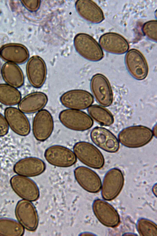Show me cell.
I'll return each instance as SVG.
<instances>
[{
  "label": "cell",
  "instance_id": "1",
  "mask_svg": "<svg viewBox=\"0 0 157 236\" xmlns=\"http://www.w3.org/2000/svg\"><path fill=\"white\" fill-rule=\"evenodd\" d=\"M153 136L152 130L147 127L138 125L129 126L121 130L118 135L119 142L129 148H137L148 144Z\"/></svg>",
  "mask_w": 157,
  "mask_h": 236
},
{
  "label": "cell",
  "instance_id": "2",
  "mask_svg": "<svg viewBox=\"0 0 157 236\" xmlns=\"http://www.w3.org/2000/svg\"><path fill=\"white\" fill-rule=\"evenodd\" d=\"M73 151L77 159L85 165L95 169H100L105 164V159L99 150L92 144L81 141L76 143Z\"/></svg>",
  "mask_w": 157,
  "mask_h": 236
},
{
  "label": "cell",
  "instance_id": "3",
  "mask_svg": "<svg viewBox=\"0 0 157 236\" xmlns=\"http://www.w3.org/2000/svg\"><path fill=\"white\" fill-rule=\"evenodd\" d=\"M75 50L82 57L90 61L96 62L104 57L103 51L97 41L89 34L80 33L74 39Z\"/></svg>",
  "mask_w": 157,
  "mask_h": 236
},
{
  "label": "cell",
  "instance_id": "4",
  "mask_svg": "<svg viewBox=\"0 0 157 236\" xmlns=\"http://www.w3.org/2000/svg\"><path fill=\"white\" fill-rule=\"evenodd\" d=\"M61 123L66 128L75 131H83L91 128L93 120L81 110L67 109L62 111L59 115Z\"/></svg>",
  "mask_w": 157,
  "mask_h": 236
},
{
  "label": "cell",
  "instance_id": "5",
  "mask_svg": "<svg viewBox=\"0 0 157 236\" xmlns=\"http://www.w3.org/2000/svg\"><path fill=\"white\" fill-rule=\"evenodd\" d=\"M124 182V177L120 169L113 168L109 170L104 176L101 185L103 199L108 201L115 199L121 191Z\"/></svg>",
  "mask_w": 157,
  "mask_h": 236
},
{
  "label": "cell",
  "instance_id": "6",
  "mask_svg": "<svg viewBox=\"0 0 157 236\" xmlns=\"http://www.w3.org/2000/svg\"><path fill=\"white\" fill-rule=\"evenodd\" d=\"M90 87L96 101L103 107H108L112 103L113 94L110 83L103 75L97 73L92 77Z\"/></svg>",
  "mask_w": 157,
  "mask_h": 236
},
{
  "label": "cell",
  "instance_id": "7",
  "mask_svg": "<svg viewBox=\"0 0 157 236\" xmlns=\"http://www.w3.org/2000/svg\"><path fill=\"white\" fill-rule=\"evenodd\" d=\"M46 161L54 166L68 167L74 165L77 159L70 149L64 146L56 145L47 148L44 153Z\"/></svg>",
  "mask_w": 157,
  "mask_h": 236
},
{
  "label": "cell",
  "instance_id": "8",
  "mask_svg": "<svg viewBox=\"0 0 157 236\" xmlns=\"http://www.w3.org/2000/svg\"><path fill=\"white\" fill-rule=\"evenodd\" d=\"M94 101V97L91 94L81 89L67 91L60 97V101L64 107L68 109L81 110L88 108Z\"/></svg>",
  "mask_w": 157,
  "mask_h": 236
},
{
  "label": "cell",
  "instance_id": "9",
  "mask_svg": "<svg viewBox=\"0 0 157 236\" xmlns=\"http://www.w3.org/2000/svg\"><path fill=\"white\" fill-rule=\"evenodd\" d=\"M15 213L17 221L24 228L31 231L36 229L39 222L38 213L31 201L19 200L16 206Z\"/></svg>",
  "mask_w": 157,
  "mask_h": 236
},
{
  "label": "cell",
  "instance_id": "10",
  "mask_svg": "<svg viewBox=\"0 0 157 236\" xmlns=\"http://www.w3.org/2000/svg\"><path fill=\"white\" fill-rule=\"evenodd\" d=\"M11 186L14 192L21 199L31 202L36 201L40 196L38 186L28 177L16 175L10 179Z\"/></svg>",
  "mask_w": 157,
  "mask_h": 236
},
{
  "label": "cell",
  "instance_id": "11",
  "mask_svg": "<svg viewBox=\"0 0 157 236\" xmlns=\"http://www.w3.org/2000/svg\"><path fill=\"white\" fill-rule=\"evenodd\" d=\"M92 208L96 218L104 226L113 228L120 224V218L117 211L108 202L96 199L93 203Z\"/></svg>",
  "mask_w": 157,
  "mask_h": 236
},
{
  "label": "cell",
  "instance_id": "12",
  "mask_svg": "<svg viewBox=\"0 0 157 236\" xmlns=\"http://www.w3.org/2000/svg\"><path fill=\"white\" fill-rule=\"evenodd\" d=\"M124 62L128 72L135 79H144L148 73L147 61L142 54L136 49H131L126 54Z\"/></svg>",
  "mask_w": 157,
  "mask_h": 236
},
{
  "label": "cell",
  "instance_id": "13",
  "mask_svg": "<svg viewBox=\"0 0 157 236\" xmlns=\"http://www.w3.org/2000/svg\"><path fill=\"white\" fill-rule=\"evenodd\" d=\"M54 123L50 112L43 109L36 112L32 123V132L36 139L40 142L47 140L54 129Z\"/></svg>",
  "mask_w": 157,
  "mask_h": 236
},
{
  "label": "cell",
  "instance_id": "14",
  "mask_svg": "<svg viewBox=\"0 0 157 236\" xmlns=\"http://www.w3.org/2000/svg\"><path fill=\"white\" fill-rule=\"evenodd\" d=\"M26 73L28 81L33 87H42L46 81L47 70L44 60L38 55L32 57L26 65Z\"/></svg>",
  "mask_w": 157,
  "mask_h": 236
},
{
  "label": "cell",
  "instance_id": "15",
  "mask_svg": "<svg viewBox=\"0 0 157 236\" xmlns=\"http://www.w3.org/2000/svg\"><path fill=\"white\" fill-rule=\"evenodd\" d=\"M4 116L9 127L16 134L25 136L30 133L31 127L28 119L19 109L12 107L6 108Z\"/></svg>",
  "mask_w": 157,
  "mask_h": 236
},
{
  "label": "cell",
  "instance_id": "16",
  "mask_svg": "<svg viewBox=\"0 0 157 236\" xmlns=\"http://www.w3.org/2000/svg\"><path fill=\"white\" fill-rule=\"evenodd\" d=\"M92 142L97 146L107 152L114 153L118 150L119 142L116 137L108 129L102 127L94 128L90 133Z\"/></svg>",
  "mask_w": 157,
  "mask_h": 236
},
{
  "label": "cell",
  "instance_id": "17",
  "mask_svg": "<svg viewBox=\"0 0 157 236\" xmlns=\"http://www.w3.org/2000/svg\"><path fill=\"white\" fill-rule=\"evenodd\" d=\"M75 178L78 184L85 190L91 193H97L101 190V179L94 171L87 167L80 166L74 170Z\"/></svg>",
  "mask_w": 157,
  "mask_h": 236
},
{
  "label": "cell",
  "instance_id": "18",
  "mask_svg": "<svg viewBox=\"0 0 157 236\" xmlns=\"http://www.w3.org/2000/svg\"><path fill=\"white\" fill-rule=\"evenodd\" d=\"M46 164L39 158L30 157L22 159L14 164L13 170L18 175L33 177L39 175L45 171Z\"/></svg>",
  "mask_w": 157,
  "mask_h": 236
},
{
  "label": "cell",
  "instance_id": "19",
  "mask_svg": "<svg viewBox=\"0 0 157 236\" xmlns=\"http://www.w3.org/2000/svg\"><path fill=\"white\" fill-rule=\"evenodd\" d=\"M100 45L105 51L112 54H122L127 52L129 44L121 35L113 32H109L101 36Z\"/></svg>",
  "mask_w": 157,
  "mask_h": 236
},
{
  "label": "cell",
  "instance_id": "20",
  "mask_svg": "<svg viewBox=\"0 0 157 236\" xmlns=\"http://www.w3.org/2000/svg\"><path fill=\"white\" fill-rule=\"evenodd\" d=\"M78 14L85 20L93 23L98 24L104 19L100 8L94 2L90 0H79L75 4Z\"/></svg>",
  "mask_w": 157,
  "mask_h": 236
},
{
  "label": "cell",
  "instance_id": "21",
  "mask_svg": "<svg viewBox=\"0 0 157 236\" xmlns=\"http://www.w3.org/2000/svg\"><path fill=\"white\" fill-rule=\"evenodd\" d=\"M48 98L41 92H34L27 95L18 104V109L26 114L37 112L43 109L47 104Z\"/></svg>",
  "mask_w": 157,
  "mask_h": 236
},
{
  "label": "cell",
  "instance_id": "22",
  "mask_svg": "<svg viewBox=\"0 0 157 236\" xmlns=\"http://www.w3.org/2000/svg\"><path fill=\"white\" fill-rule=\"evenodd\" d=\"M0 57L8 62L22 64L28 60L29 53L27 48L22 45L10 44L0 49Z\"/></svg>",
  "mask_w": 157,
  "mask_h": 236
},
{
  "label": "cell",
  "instance_id": "23",
  "mask_svg": "<svg viewBox=\"0 0 157 236\" xmlns=\"http://www.w3.org/2000/svg\"><path fill=\"white\" fill-rule=\"evenodd\" d=\"M1 74L5 82L14 87L19 88L24 84L23 72L16 64L7 62L4 64L2 68Z\"/></svg>",
  "mask_w": 157,
  "mask_h": 236
},
{
  "label": "cell",
  "instance_id": "24",
  "mask_svg": "<svg viewBox=\"0 0 157 236\" xmlns=\"http://www.w3.org/2000/svg\"><path fill=\"white\" fill-rule=\"evenodd\" d=\"M87 112L92 119L101 125L109 126L113 123L112 114L103 106L97 104L92 105L87 108Z\"/></svg>",
  "mask_w": 157,
  "mask_h": 236
},
{
  "label": "cell",
  "instance_id": "25",
  "mask_svg": "<svg viewBox=\"0 0 157 236\" xmlns=\"http://www.w3.org/2000/svg\"><path fill=\"white\" fill-rule=\"evenodd\" d=\"M20 92L15 87L7 84H0V103L9 106L18 104L21 100Z\"/></svg>",
  "mask_w": 157,
  "mask_h": 236
},
{
  "label": "cell",
  "instance_id": "26",
  "mask_svg": "<svg viewBox=\"0 0 157 236\" xmlns=\"http://www.w3.org/2000/svg\"><path fill=\"white\" fill-rule=\"evenodd\" d=\"M24 232V228L18 222L8 218H0V236H20Z\"/></svg>",
  "mask_w": 157,
  "mask_h": 236
},
{
  "label": "cell",
  "instance_id": "27",
  "mask_svg": "<svg viewBox=\"0 0 157 236\" xmlns=\"http://www.w3.org/2000/svg\"><path fill=\"white\" fill-rule=\"evenodd\" d=\"M137 232L140 236L157 235L156 224L153 221L147 219H139L136 223Z\"/></svg>",
  "mask_w": 157,
  "mask_h": 236
},
{
  "label": "cell",
  "instance_id": "28",
  "mask_svg": "<svg viewBox=\"0 0 157 236\" xmlns=\"http://www.w3.org/2000/svg\"><path fill=\"white\" fill-rule=\"evenodd\" d=\"M157 22L156 20H153L145 22L143 25L142 31L144 34L149 39L157 42Z\"/></svg>",
  "mask_w": 157,
  "mask_h": 236
},
{
  "label": "cell",
  "instance_id": "29",
  "mask_svg": "<svg viewBox=\"0 0 157 236\" xmlns=\"http://www.w3.org/2000/svg\"><path fill=\"white\" fill-rule=\"evenodd\" d=\"M21 2L25 8L31 12L37 10L40 4V1L38 0H22Z\"/></svg>",
  "mask_w": 157,
  "mask_h": 236
},
{
  "label": "cell",
  "instance_id": "30",
  "mask_svg": "<svg viewBox=\"0 0 157 236\" xmlns=\"http://www.w3.org/2000/svg\"><path fill=\"white\" fill-rule=\"evenodd\" d=\"M9 129V127L5 116L0 112V137L6 135Z\"/></svg>",
  "mask_w": 157,
  "mask_h": 236
},
{
  "label": "cell",
  "instance_id": "31",
  "mask_svg": "<svg viewBox=\"0 0 157 236\" xmlns=\"http://www.w3.org/2000/svg\"><path fill=\"white\" fill-rule=\"evenodd\" d=\"M153 136H154L156 138L157 136V124H156L154 126L152 130Z\"/></svg>",
  "mask_w": 157,
  "mask_h": 236
},
{
  "label": "cell",
  "instance_id": "32",
  "mask_svg": "<svg viewBox=\"0 0 157 236\" xmlns=\"http://www.w3.org/2000/svg\"><path fill=\"white\" fill-rule=\"evenodd\" d=\"M152 191L154 194L155 196H156V194H157L156 183L155 185H154V186L152 188Z\"/></svg>",
  "mask_w": 157,
  "mask_h": 236
}]
</instances>
